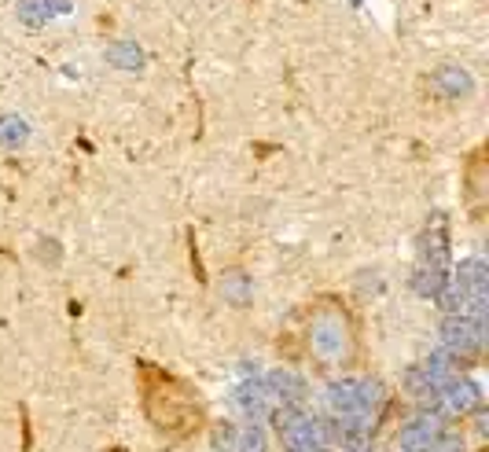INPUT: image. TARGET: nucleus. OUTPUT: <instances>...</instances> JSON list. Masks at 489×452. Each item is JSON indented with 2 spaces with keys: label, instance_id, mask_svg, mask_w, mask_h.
<instances>
[{
  "label": "nucleus",
  "instance_id": "f257e3e1",
  "mask_svg": "<svg viewBox=\"0 0 489 452\" xmlns=\"http://www.w3.org/2000/svg\"><path fill=\"white\" fill-rule=\"evenodd\" d=\"M144 412L169 438H192L202 427V405L195 390L159 368H144Z\"/></svg>",
  "mask_w": 489,
  "mask_h": 452
},
{
  "label": "nucleus",
  "instance_id": "f03ea898",
  "mask_svg": "<svg viewBox=\"0 0 489 452\" xmlns=\"http://www.w3.org/2000/svg\"><path fill=\"white\" fill-rule=\"evenodd\" d=\"M309 345L328 364L349 361V354H354V331H349V320L339 309H321L309 324Z\"/></svg>",
  "mask_w": 489,
  "mask_h": 452
},
{
  "label": "nucleus",
  "instance_id": "7ed1b4c3",
  "mask_svg": "<svg viewBox=\"0 0 489 452\" xmlns=\"http://www.w3.org/2000/svg\"><path fill=\"white\" fill-rule=\"evenodd\" d=\"M445 350L449 357H475L485 345V320L478 317H464V312H449V320L442 328Z\"/></svg>",
  "mask_w": 489,
  "mask_h": 452
},
{
  "label": "nucleus",
  "instance_id": "20e7f679",
  "mask_svg": "<svg viewBox=\"0 0 489 452\" xmlns=\"http://www.w3.org/2000/svg\"><path fill=\"white\" fill-rule=\"evenodd\" d=\"M434 397L452 415H468V412H475L482 405V390L475 387V382H468V379H445L442 387L434 390Z\"/></svg>",
  "mask_w": 489,
  "mask_h": 452
},
{
  "label": "nucleus",
  "instance_id": "39448f33",
  "mask_svg": "<svg viewBox=\"0 0 489 452\" xmlns=\"http://www.w3.org/2000/svg\"><path fill=\"white\" fill-rule=\"evenodd\" d=\"M328 401L335 408L339 420H365L368 423V408H365V397H361V379H342V382H331L328 390Z\"/></svg>",
  "mask_w": 489,
  "mask_h": 452
},
{
  "label": "nucleus",
  "instance_id": "423d86ee",
  "mask_svg": "<svg viewBox=\"0 0 489 452\" xmlns=\"http://www.w3.org/2000/svg\"><path fill=\"white\" fill-rule=\"evenodd\" d=\"M438 434H442V420H434V415H424V420H412L408 427H401L398 448H401V452H431V445H434Z\"/></svg>",
  "mask_w": 489,
  "mask_h": 452
},
{
  "label": "nucleus",
  "instance_id": "0eeeda50",
  "mask_svg": "<svg viewBox=\"0 0 489 452\" xmlns=\"http://www.w3.org/2000/svg\"><path fill=\"white\" fill-rule=\"evenodd\" d=\"M265 387H269V394H272L276 405H295V408H302V401H305V382H302L298 375H291V371H272Z\"/></svg>",
  "mask_w": 489,
  "mask_h": 452
},
{
  "label": "nucleus",
  "instance_id": "6e6552de",
  "mask_svg": "<svg viewBox=\"0 0 489 452\" xmlns=\"http://www.w3.org/2000/svg\"><path fill=\"white\" fill-rule=\"evenodd\" d=\"M236 405H239L243 412H247V415H254V420H258V415H265V412L272 408V394H269L265 382H247V387H239V390H236Z\"/></svg>",
  "mask_w": 489,
  "mask_h": 452
},
{
  "label": "nucleus",
  "instance_id": "1a4fd4ad",
  "mask_svg": "<svg viewBox=\"0 0 489 452\" xmlns=\"http://www.w3.org/2000/svg\"><path fill=\"white\" fill-rule=\"evenodd\" d=\"M457 291H464V294H485V265L478 258H471V261H464L457 269Z\"/></svg>",
  "mask_w": 489,
  "mask_h": 452
},
{
  "label": "nucleus",
  "instance_id": "9d476101",
  "mask_svg": "<svg viewBox=\"0 0 489 452\" xmlns=\"http://www.w3.org/2000/svg\"><path fill=\"white\" fill-rule=\"evenodd\" d=\"M221 294L232 302V305H247L251 302V280L243 272H228L221 280Z\"/></svg>",
  "mask_w": 489,
  "mask_h": 452
},
{
  "label": "nucleus",
  "instance_id": "9b49d317",
  "mask_svg": "<svg viewBox=\"0 0 489 452\" xmlns=\"http://www.w3.org/2000/svg\"><path fill=\"white\" fill-rule=\"evenodd\" d=\"M232 448H239V452H265L269 448V441H265V431L262 427H243V431H236V445Z\"/></svg>",
  "mask_w": 489,
  "mask_h": 452
},
{
  "label": "nucleus",
  "instance_id": "f8f14e48",
  "mask_svg": "<svg viewBox=\"0 0 489 452\" xmlns=\"http://www.w3.org/2000/svg\"><path fill=\"white\" fill-rule=\"evenodd\" d=\"M431 452H464V441H460L457 434H445V431H442V434L434 438Z\"/></svg>",
  "mask_w": 489,
  "mask_h": 452
},
{
  "label": "nucleus",
  "instance_id": "ddd939ff",
  "mask_svg": "<svg viewBox=\"0 0 489 452\" xmlns=\"http://www.w3.org/2000/svg\"><path fill=\"white\" fill-rule=\"evenodd\" d=\"M22 136H26L22 122H0V141H4V144H19Z\"/></svg>",
  "mask_w": 489,
  "mask_h": 452
},
{
  "label": "nucleus",
  "instance_id": "4468645a",
  "mask_svg": "<svg viewBox=\"0 0 489 452\" xmlns=\"http://www.w3.org/2000/svg\"><path fill=\"white\" fill-rule=\"evenodd\" d=\"M232 438H236V431H232V427H218V438H214L218 452H232Z\"/></svg>",
  "mask_w": 489,
  "mask_h": 452
}]
</instances>
